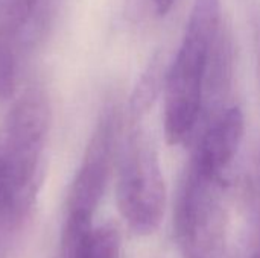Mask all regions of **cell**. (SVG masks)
<instances>
[{
	"label": "cell",
	"mask_w": 260,
	"mask_h": 258,
	"mask_svg": "<svg viewBox=\"0 0 260 258\" xmlns=\"http://www.w3.org/2000/svg\"><path fill=\"white\" fill-rule=\"evenodd\" d=\"M225 176L189 163L174 208V228L184 258H224L229 214Z\"/></svg>",
	"instance_id": "3"
},
{
	"label": "cell",
	"mask_w": 260,
	"mask_h": 258,
	"mask_svg": "<svg viewBox=\"0 0 260 258\" xmlns=\"http://www.w3.org/2000/svg\"><path fill=\"white\" fill-rule=\"evenodd\" d=\"M122 240L114 225L93 227V219L67 214L59 258H120Z\"/></svg>",
	"instance_id": "8"
},
{
	"label": "cell",
	"mask_w": 260,
	"mask_h": 258,
	"mask_svg": "<svg viewBox=\"0 0 260 258\" xmlns=\"http://www.w3.org/2000/svg\"><path fill=\"white\" fill-rule=\"evenodd\" d=\"M151 2L158 15H166L175 3V0H151Z\"/></svg>",
	"instance_id": "11"
},
{
	"label": "cell",
	"mask_w": 260,
	"mask_h": 258,
	"mask_svg": "<svg viewBox=\"0 0 260 258\" xmlns=\"http://www.w3.org/2000/svg\"><path fill=\"white\" fill-rule=\"evenodd\" d=\"M50 128L46 91L32 85L0 122V257L26 225L43 182V155Z\"/></svg>",
	"instance_id": "1"
},
{
	"label": "cell",
	"mask_w": 260,
	"mask_h": 258,
	"mask_svg": "<svg viewBox=\"0 0 260 258\" xmlns=\"http://www.w3.org/2000/svg\"><path fill=\"white\" fill-rule=\"evenodd\" d=\"M58 0H0V99L12 97L21 55L43 36Z\"/></svg>",
	"instance_id": "6"
},
{
	"label": "cell",
	"mask_w": 260,
	"mask_h": 258,
	"mask_svg": "<svg viewBox=\"0 0 260 258\" xmlns=\"http://www.w3.org/2000/svg\"><path fill=\"white\" fill-rule=\"evenodd\" d=\"M120 123L119 106L114 102L105 103L72 182L67 198V214L93 219L104 198L111 166L117 154Z\"/></svg>",
	"instance_id": "5"
},
{
	"label": "cell",
	"mask_w": 260,
	"mask_h": 258,
	"mask_svg": "<svg viewBox=\"0 0 260 258\" xmlns=\"http://www.w3.org/2000/svg\"><path fill=\"white\" fill-rule=\"evenodd\" d=\"M116 196L126 225L139 236L152 234L161 224L166 187L157 151L148 134L131 128L117 146Z\"/></svg>",
	"instance_id": "4"
},
{
	"label": "cell",
	"mask_w": 260,
	"mask_h": 258,
	"mask_svg": "<svg viewBox=\"0 0 260 258\" xmlns=\"http://www.w3.org/2000/svg\"><path fill=\"white\" fill-rule=\"evenodd\" d=\"M248 227L241 258H260V160L245 184Z\"/></svg>",
	"instance_id": "9"
},
{
	"label": "cell",
	"mask_w": 260,
	"mask_h": 258,
	"mask_svg": "<svg viewBox=\"0 0 260 258\" xmlns=\"http://www.w3.org/2000/svg\"><path fill=\"white\" fill-rule=\"evenodd\" d=\"M245 132V119L239 106H230L206 122L190 161L197 167L225 176Z\"/></svg>",
	"instance_id": "7"
},
{
	"label": "cell",
	"mask_w": 260,
	"mask_h": 258,
	"mask_svg": "<svg viewBox=\"0 0 260 258\" xmlns=\"http://www.w3.org/2000/svg\"><path fill=\"white\" fill-rule=\"evenodd\" d=\"M221 6V0H193L181 44L166 71L163 126L172 146L184 143L201 122L206 79L222 27Z\"/></svg>",
	"instance_id": "2"
},
{
	"label": "cell",
	"mask_w": 260,
	"mask_h": 258,
	"mask_svg": "<svg viewBox=\"0 0 260 258\" xmlns=\"http://www.w3.org/2000/svg\"><path fill=\"white\" fill-rule=\"evenodd\" d=\"M165 76L161 68V59L154 58L146 71L142 75L129 102V116H131V123H137V120L148 113L151 108L152 102L155 100L158 90L161 88V84L165 85Z\"/></svg>",
	"instance_id": "10"
},
{
	"label": "cell",
	"mask_w": 260,
	"mask_h": 258,
	"mask_svg": "<svg viewBox=\"0 0 260 258\" xmlns=\"http://www.w3.org/2000/svg\"><path fill=\"white\" fill-rule=\"evenodd\" d=\"M259 64H260V47H259Z\"/></svg>",
	"instance_id": "12"
}]
</instances>
